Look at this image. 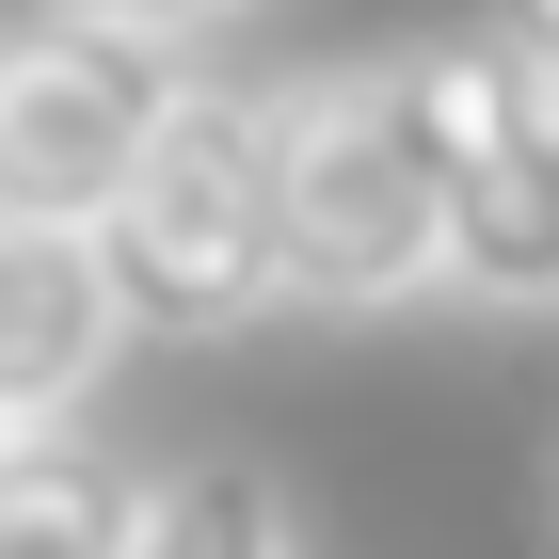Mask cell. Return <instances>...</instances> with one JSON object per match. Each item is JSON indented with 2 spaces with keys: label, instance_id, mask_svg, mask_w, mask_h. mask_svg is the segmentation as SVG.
<instances>
[{
  "label": "cell",
  "instance_id": "1",
  "mask_svg": "<svg viewBox=\"0 0 559 559\" xmlns=\"http://www.w3.org/2000/svg\"><path fill=\"white\" fill-rule=\"evenodd\" d=\"M96 272L129 336H240L288 304V176H272V81H176L144 176L96 224Z\"/></svg>",
  "mask_w": 559,
  "mask_h": 559
},
{
  "label": "cell",
  "instance_id": "2",
  "mask_svg": "<svg viewBox=\"0 0 559 559\" xmlns=\"http://www.w3.org/2000/svg\"><path fill=\"white\" fill-rule=\"evenodd\" d=\"M384 96L431 160V224H448V288L479 304H559V96L527 81L496 33L384 48Z\"/></svg>",
  "mask_w": 559,
  "mask_h": 559
},
{
  "label": "cell",
  "instance_id": "3",
  "mask_svg": "<svg viewBox=\"0 0 559 559\" xmlns=\"http://www.w3.org/2000/svg\"><path fill=\"white\" fill-rule=\"evenodd\" d=\"M272 176H288V304H320V320H368V304L448 288L431 160H416V129H400L384 64L272 81Z\"/></svg>",
  "mask_w": 559,
  "mask_h": 559
},
{
  "label": "cell",
  "instance_id": "4",
  "mask_svg": "<svg viewBox=\"0 0 559 559\" xmlns=\"http://www.w3.org/2000/svg\"><path fill=\"white\" fill-rule=\"evenodd\" d=\"M176 64L160 33H112V16H48L16 64H0V224H64V240H96L112 224V192L144 176V144H160L176 112Z\"/></svg>",
  "mask_w": 559,
  "mask_h": 559
},
{
  "label": "cell",
  "instance_id": "5",
  "mask_svg": "<svg viewBox=\"0 0 559 559\" xmlns=\"http://www.w3.org/2000/svg\"><path fill=\"white\" fill-rule=\"evenodd\" d=\"M112 352H129V304H112V272H96V240H64V224H0V416L48 431Z\"/></svg>",
  "mask_w": 559,
  "mask_h": 559
},
{
  "label": "cell",
  "instance_id": "6",
  "mask_svg": "<svg viewBox=\"0 0 559 559\" xmlns=\"http://www.w3.org/2000/svg\"><path fill=\"white\" fill-rule=\"evenodd\" d=\"M129 527H144V479L81 431H33L0 464V559H129Z\"/></svg>",
  "mask_w": 559,
  "mask_h": 559
},
{
  "label": "cell",
  "instance_id": "7",
  "mask_svg": "<svg viewBox=\"0 0 559 559\" xmlns=\"http://www.w3.org/2000/svg\"><path fill=\"white\" fill-rule=\"evenodd\" d=\"M129 559H304V527L272 496V464H176V479H144Z\"/></svg>",
  "mask_w": 559,
  "mask_h": 559
},
{
  "label": "cell",
  "instance_id": "8",
  "mask_svg": "<svg viewBox=\"0 0 559 559\" xmlns=\"http://www.w3.org/2000/svg\"><path fill=\"white\" fill-rule=\"evenodd\" d=\"M496 48H512L527 81H544V96H559V0H496Z\"/></svg>",
  "mask_w": 559,
  "mask_h": 559
},
{
  "label": "cell",
  "instance_id": "9",
  "mask_svg": "<svg viewBox=\"0 0 559 559\" xmlns=\"http://www.w3.org/2000/svg\"><path fill=\"white\" fill-rule=\"evenodd\" d=\"M81 16H112V33H160V48H176V33H209V16H240V0H81Z\"/></svg>",
  "mask_w": 559,
  "mask_h": 559
},
{
  "label": "cell",
  "instance_id": "10",
  "mask_svg": "<svg viewBox=\"0 0 559 559\" xmlns=\"http://www.w3.org/2000/svg\"><path fill=\"white\" fill-rule=\"evenodd\" d=\"M48 16H64V0H0V64H16V48H33Z\"/></svg>",
  "mask_w": 559,
  "mask_h": 559
},
{
  "label": "cell",
  "instance_id": "11",
  "mask_svg": "<svg viewBox=\"0 0 559 559\" xmlns=\"http://www.w3.org/2000/svg\"><path fill=\"white\" fill-rule=\"evenodd\" d=\"M16 448H33V431H16V416H0V464H16Z\"/></svg>",
  "mask_w": 559,
  "mask_h": 559
}]
</instances>
